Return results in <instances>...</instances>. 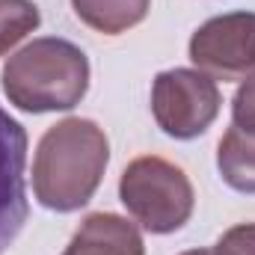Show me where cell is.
I'll use <instances>...</instances> for the list:
<instances>
[{"instance_id": "1", "label": "cell", "mask_w": 255, "mask_h": 255, "mask_svg": "<svg viewBox=\"0 0 255 255\" xmlns=\"http://www.w3.org/2000/svg\"><path fill=\"white\" fill-rule=\"evenodd\" d=\"M110 163V139L92 119L68 116L48 128L33 157V193L42 208L71 214L89 205Z\"/></svg>"}, {"instance_id": "2", "label": "cell", "mask_w": 255, "mask_h": 255, "mask_svg": "<svg viewBox=\"0 0 255 255\" xmlns=\"http://www.w3.org/2000/svg\"><path fill=\"white\" fill-rule=\"evenodd\" d=\"M0 80L9 104L24 113L74 110L89 89V60L74 42L42 36L6 60Z\"/></svg>"}, {"instance_id": "3", "label": "cell", "mask_w": 255, "mask_h": 255, "mask_svg": "<svg viewBox=\"0 0 255 255\" xmlns=\"http://www.w3.org/2000/svg\"><path fill=\"white\" fill-rule=\"evenodd\" d=\"M119 199L128 214L151 235H172L184 229L196 205L187 172L157 154L128 163L119 178Z\"/></svg>"}, {"instance_id": "4", "label": "cell", "mask_w": 255, "mask_h": 255, "mask_svg": "<svg viewBox=\"0 0 255 255\" xmlns=\"http://www.w3.org/2000/svg\"><path fill=\"white\" fill-rule=\"evenodd\" d=\"M223 95L217 80L199 68H169L151 83V116L166 136L196 139L220 116Z\"/></svg>"}, {"instance_id": "5", "label": "cell", "mask_w": 255, "mask_h": 255, "mask_svg": "<svg viewBox=\"0 0 255 255\" xmlns=\"http://www.w3.org/2000/svg\"><path fill=\"white\" fill-rule=\"evenodd\" d=\"M187 54L211 80H244L255 74V12L208 18L190 36Z\"/></svg>"}, {"instance_id": "6", "label": "cell", "mask_w": 255, "mask_h": 255, "mask_svg": "<svg viewBox=\"0 0 255 255\" xmlns=\"http://www.w3.org/2000/svg\"><path fill=\"white\" fill-rule=\"evenodd\" d=\"M27 130L0 107V255L21 235L27 205Z\"/></svg>"}, {"instance_id": "7", "label": "cell", "mask_w": 255, "mask_h": 255, "mask_svg": "<svg viewBox=\"0 0 255 255\" xmlns=\"http://www.w3.org/2000/svg\"><path fill=\"white\" fill-rule=\"evenodd\" d=\"M63 255H145V244L128 217L98 211L77 226Z\"/></svg>"}, {"instance_id": "8", "label": "cell", "mask_w": 255, "mask_h": 255, "mask_svg": "<svg viewBox=\"0 0 255 255\" xmlns=\"http://www.w3.org/2000/svg\"><path fill=\"white\" fill-rule=\"evenodd\" d=\"M217 169L232 190L255 196V133L229 128L217 148Z\"/></svg>"}, {"instance_id": "9", "label": "cell", "mask_w": 255, "mask_h": 255, "mask_svg": "<svg viewBox=\"0 0 255 255\" xmlns=\"http://www.w3.org/2000/svg\"><path fill=\"white\" fill-rule=\"evenodd\" d=\"M71 9L86 27L104 36H119L145 21L151 0H71Z\"/></svg>"}, {"instance_id": "10", "label": "cell", "mask_w": 255, "mask_h": 255, "mask_svg": "<svg viewBox=\"0 0 255 255\" xmlns=\"http://www.w3.org/2000/svg\"><path fill=\"white\" fill-rule=\"evenodd\" d=\"M39 24L42 12L33 0H0V57H6Z\"/></svg>"}, {"instance_id": "11", "label": "cell", "mask_w": 255, "mask_h": 255, "mask_svg": "<svg viewBox=\"0 0 255 255\" xmlns=\"http://www.w3.org/2000/svg\"><path fill=\"white\" fill-rule=\"evenodd\" d=\"M214 255H255V223H241L223 232L217 247L211 250Z\"/></svg>"}, {"instance_id": "12", "label": "cell", "mask_w": 255, "mask_h": 255, "mask_svg": "<svg viewBox=\"0 0 255 255\" xmlns=\"http://www.w3.org/2000/svg\"><path fill=\"white\" fill-rule=\"evenodd\" d=\"M232 119H235V128L255 133V74H250L238 86V92L232 98Z\"/></svg>"}, {"instance_id": "13", "label": "cell", "mask_w": 255, "mask_h": 255, "mask_svg": "<svg viewBox=\"0 0 255 255\" xmlns=\"http://www.w3.org/2000/svg\"><path fill=\"white\" fill-rule=\"evenodd\" d=\"M181 255H214L211 250H187V253H181Z\"/></svg>"}]
</instances>
